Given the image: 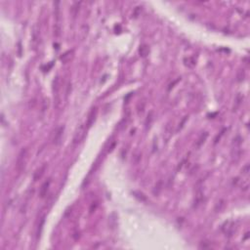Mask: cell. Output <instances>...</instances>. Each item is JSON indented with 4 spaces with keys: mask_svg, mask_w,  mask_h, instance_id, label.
Listing matches in <instances>:
<instances>
[{
    "mask_svg": "<svg viewBox=\"0 0 250 250\" xmlns=\"http://www.w3.org/2000/svg\"><path fill=\"white\" fill-rule=\"evenodd\" d=\"M241 142L242 139L240 136H237L233 141V145H231V156L233 161L237 162L239 160L241 156Z\"/></svg>",
    "mask_w": 250,
    "mask_h": 250,
    "instance_id": "cell-1",
    "label": "cell"
},
{
    "mask_svg": "<svg viewBox=\"0 0 250 250\" xmlns=\"http://www.w3.org/2000/svg\"><path fill=\"white\" fill-rule=\"evenodd\" d=\"M27 155H29V149L27 148H23L19 153V155L17 157V165H16L19 172H22L25 169L27 159Z\"/></svg>",
    "mask_w": 250,
    "mask_h": 250,
    "instance_id": "cell-2",
    "label": "cell"
},
{
    "mask_svg": "<svg viewBox=\"0 0 250 250\" xmlns=\"http://www.w3.org/2000/svg\"><path fill=\"white\" fill-rule=\"evenodd\" d=\"M86 132H87V128L86 126L84 125H80L78 128H77L76 132H75L74 136H73V139H72V145L73 146H77L79 145L80 143H81L82 141H83L84 137H85L86 135Z\"/></svg>",
    "mask_w": 250,
    "mask_h": 250,
    "instance_id": "cell-3",
    "label": "cell"
},
{
    "mask_svg": "<svg viewBox=\"0 0 250 250\" xmlns=\"http://www.w3.org/2000/svg\"><path fill=\"white\" fill-rule=\"evenodd\" d=\"M97 114H98V109L95 107L90 111V112H89L88 114V117H87V121H86L87 129H89V128L94 124V122H95L96 120V117H97Z\"/></svg>",
    "mask_w": 250,
    "mask_h": 250,
    "instance_id": "cell-4",
    "label": "cell"
},
{
    "mask_svg": "<svg viewBox=\"0 0 250 250\" xmlns=\"http://www.w3.org/2000/svg\"><path fill=\"white\" fill-rule=\"evenodd\" d=\"M46 168H47V164L46 163H44V164L42 165V166H40L39 168H38L37 170L35 171V173L33 174V181L39 180V179L43 176V174H44V172H45V170H46Z\"/></svg>",
    "mask_w": 250,
    "mask_h": 250,
    "instance_id": "cell-5",
    "label": "cell"
},
{
    "mask_svg": "<svg viewBox=\"0 0 250 250\" xmlns=\"http://www.w3.org/2000/svg\"><path fill=\"white\" fill-rule=\"evenodd\" d=\"M64 129H65V127L64 126H61V127H59V129L57 130V132L55 133V137H54V144L55 145H60V143H61L62 141V137H63V133H64Z\"/></svg>",
    "mask_w": 250,
    "mask_h": 250,
    "instance_id": "cell-6",
    "label": "cell"
},
{
    "mask_svg": "<svg viewBox=\"0 0 250 250\" xmlns=\"http://www.w3.org/2000/svg\"><path fill=\"white\" fill-rule=\"evenodd\" d=\"M50 183H51V181L48 180V181H46V182L43 183V185L41 186L40 191H39V196H40L41 198H44L45 196L47 194V192H48V189H49Z\"/></svg>",
    "mask_w": 250,
    "mask_h": 250,
    "instance_id": "cell-7",
    "label": "cell"
},
{
    "mask_svg": "<svg viewBox=\"0 0 250 250\" xmlns=\"http://www.w3.org/2000/svg\"><path fill=\"white\" fill-rule=\"evenodd\" d=\"M207 137H208V133H207V132H203L202 134H201L200 136H199V138L198 139V141H196V149L200 148V147L204 144V142L206 141Z\"/></svg>",
    "mask_w": 250,
    "mask_h": 250,
    "instance_id": "cell-8",
    "label": "cell"
},
{
    "mask_svg": "<svg viewBox=\"0 0 250 250\" xmlns=\"http://www.w3.org/2000/svg\"><path fill=\"white\" fill-rule=\"evenodd\" d=\"M162 187H163V182H162V180H159L156 184H155V189L153 190V196H158V194H160V192L162 191Z\"/></svg>",
    "mask_w": 250,
    "mask_h": 250,
    "instance_id": "cell-9",
    "label": "cell"
},
{
    "mask_svg": "<svg viewBox=\"0 0 250 250\" xmlns=\"http://www.w3.org/2000/svg\"><path fill=\"white\" fill-rule=\"evenodd\" d=\"M242 100H243V96L241 95V94H237V97H235V105H233V111H235L237 109H238V107L240 105V104H241Z\"/></svg>",
    "mask_w": 250,
    "mask_h": 250,
    "instance_id": "cell-10",
    "label": "cell"
},
{
    "mask_svg": "<svg viewBox=\"0 0 250 250\" xmlns=\"http://www.w3.org/2000/svg\"><path fill=\"white\" fill-rule=\"evenodd\" d=\"M79 6H80V2H74V3L72 4V17L75 18L77 16V14H78V11H79Z\"/></svg>",
    "mask_w": 250,
    "mask_h": 250,
    "instance_id": "cell-11",
    "label": "cell"
},
{
    "mask_svg": "<svg viewBox=\"0 0 250 250\" xmlns=\"http://www.w3.org/2000/svg\"><path fill=\"white\" fill-rule=\"evenodd\" d=\"M44 223H45V216H43V217L39 220V224H38V228H37V231H36V235H37V237H40L41 231H42V230H43V226H44Z\"/></svg>",
    "mask_w": 250,
    "mask_h": 250,
    "instance_id": "cell-12",
    "label": "cell"
},
{
    "mask_svg": "<svg viewBox=\"0 0 250 250\" xmlns=\"http://www.w3.org/2000/svg\"><path fill=\"white\" fill-rule=\"evenodd\" d=\"M244 78H245V70L243 68H239L237 72V81L241 82L243 81Z\"/></svg>",
    "mask_w": 250,
    "mask_h": 250,
    "instance_id": "cell-13",
    "label": "cell"
},
{
    "mask_svg": "<svg viewBox=\"0 0 250 250\" xmlns=\"http://www.w3.org/2000/svg\"><path fill=\"white\" fill-rule=\"evenodd\" d=\"M146 107V103L144 101H140V103L137 105V112L138 114H142L144 112V109H145Z\"/></svg>",
    "mask_w": 250,
    "mask_h": 250,
    "instance_id": "cell-14",
    "label": "cell"
},
{
    "mask_svg": "<svg viewBox=\"0 0 250 250\" xmlns=\"http://www.w3.org/2000/svg\"><path fill=\"white\" fill-rule=\"evenodd\" d=\"M140 56L142 57H146L147 55L149 54V48L147 45H142L141 48H140Z\"/></svg>",
    "mask_w": 250,
    "mask_h": 250,
    "instance_id": "cell-15",
    "label": "cell"
},
{
    "mask_svg": "<svg viewBox=\"0 0 250 250\" xmlns=\"http://www.w3.org/2000/svg\"><path fill=\"white\" fill-rule=\"evenodd\" d=\"M151 121H153V111H150L148 114V116H147V119H146V122H145V125H146V128L148 129L149 127H150Z\"/></svg>",
    "mask_w": 250,
    "mask_h": 250,
    "instance_id": "cell-16",
    "label": "cell"
},
{
    "mask_svg": "<svg viewBox=\"0 0 250 250\" xmlns=\"http://www.w3.org/2000/svg\"><path fill=\"white\" fill-rule=\"evenodd\" d=\"M224 202H225L224 200H220L219 202L216 204V207H215V211H216V212H219V211H221L222 209H223V207L225 205Z\"/></svg>",
    "mask_w": 250,
    "mask_h": 250,
    "instance_id": "cell-17",
    "label": "cell"
},
{
    "mask_svg": "<svg viewBox=\"0 0 250 250\" xmlns=\"http://www.w3.org/2000/svg\"><path fill=\"white\" fill-rule=\"evenodd\" d=\"M141 155H142V153H135V155H134V163L135 164H138L139 163V161L140 160H141Z\"/></svg>",
    "mask_w": 250,
    "mask_h": 250,
    "instance_id": "cell-18",
    "label": "cell"
},
{
    "mask_svg": "<svg viewBox=\"0 0 250 250\" xmlns=\"http://www.w3.org/2000/svg\"><path fill=\"white\" fill-rule=\"evenodd\" d=\"M241 173H242V175H245V176L248 175V173H249V164H246L243 168L241 169Z\"/></svg>",
    "mask_w": 250,
    "mask_h": 250,
    "instance_id": "cell-19",
    "label": "cell"
},
{
    "mask_svg": "<svg viewBox=\"0 0 250 250\" xmlns=\"http://www.w3.org/2000/svg\"><path fill=\"white\" fill-rule=\"evenodd\" d=\"M35 105H36V100L35 99H32V100L29 101V109H34V107H35Z\"/></svg>",
    "mask_w": 250,
    "mask_h": 250,
    "instance_id": "cell-20",
    "label": "cell"
},
{
    "mask_svg": "<svg viewBox=\"0 0 250 250\" xmlns=\"http://www.w3.org/2000/svg\"><path fill=\"white\" fill-rule=\"evenodd\" d=\"M97 206H98V203H97V202H93V204H92V205H91V207H90V209H89V211H90V213H93L94 211L96 210Z\"/></svg>",
    "mask_w": 250,
    "mask_h": 250,
    "instance_id": "cell-21",
    "label": "cell"
},
{
    "mask_svg": "<svg viewBox=\"0 0 250 250\" xmlns=\"http://www.w3.org/2000/svg\"><path fill=\"white\" fill-rule=\"evenodd\" d=\"M187 118H188V116H185L184 119H183V120H182V122H181V124H179V128H178V130L182 129L183 126H184V123L186 122V120H187Z\"/></svg>",
    "mask_w": 250,
    "mask_h": 250,
    "instance_id": "cell-22",
    "label": "cell"
}]
</instances>
